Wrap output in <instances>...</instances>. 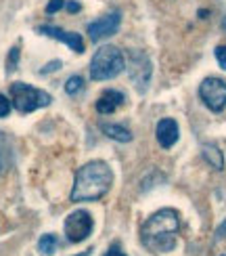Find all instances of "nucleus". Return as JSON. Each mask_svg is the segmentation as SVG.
Listing matches in <instances>:
<instances>
[{
    "label": "nucleus",
    "mask_w": 226,
    "mask_h": 256,
    "mask_svg": "<svg viewBox=\"0 0 226 256\" xmlns=\"http://www.w3.org/2000/svg\"><path fill=\"white\" fill-rule=\"evenodd\" d=\"M155 136H157V143L164 147V149H170L174 147L178 136H180V128H178V122L174 118H164L157 122V128H155Z\"/></svg>",
    "instance_id": "obj_10"
},
{
    "label": "nucleus",
    "mask_w": 226,
    "mask_h": 256,
    "mask_svg": "<svg viewBox=\"0 0 226 256\" xmlns=\"http://www.w3.org/2000/svg\"><path fill=\"white\" fill-rule=\"evenodd\" d=\"M10 110H13V103H10L4 94H0V118H6Z\"/></svg>",
    "instance_id": "obj_17"
},
{
    "label": "nucleus",
    "mask_w": 226,
    "mask_h": 256,
    "mask_svg": "<svg viewBox=\"0 0 226 256\" xmlns=\"http://www.w3.org/2000/svg\"><path fill=\"white\" fill-rule=\"evenodd\" d=\"M19 57H21V50H19V44H15L6 55V74H13L19 68Z\"/></svg>",
    "instance_id": "obj_16"
},
{
    "label": "nucleus",
    "mask_w": 226,
    "mask_h": 256,
    "mask_svg": "<svg viewBox=\"0 0 226 256\" xmlns=\"http://www.w3.org/2000/svg\"><path fill=\"white\" fill-rule=\"evenodd\" d=\"M124 70H126L124 52L113 44H103L101 48H96L90 59V78L94 82L113 80Z\"/></svg>",
    "instance_id": "obj_3"
},
{
    "label": "nucleus",
    "mask_w": 226,
    "mask_h": 256,
    "mask_svg": "<svg viewBox=\"0 0 226 256\" xmlns=\"http://www.w3.org/2000/svg\"><path fill=\"white\" fill-rule=\"evenodd\" d=\"M61 66H63L61 61H50V63H46V66L40 70V76H46V74H52V72H57V70H59Z\"/></svg>",
    "instance_id": "obj_20"
},
{
    "label": "nucleus",
    "mask_w": 226,
    "mask_h": 256,
    "mask_svg": "<svg viewBox=\"0 0 226 256\" xmlns=\"http://www.w3.org/2000/svg\"><path fill=\"white\" fill-rule=\"evenodd\" d=\"M222 26H224V30H226V17H224V24H222Z\"/></svg>",
    "instance_id": "obj_25"
},
{
    "label": "nucleus",
    "mask_w": 226,
    "mask_h": 256,
    "mask_svg": "<svg viewBox=\"0 0 226 256\" xmlns=\"http://www.w3.org/2000/svg\"><path fill=\"white\" fill-rule=\"evenodd\" d=\"M90 254H92V248H88V250L82 252V254H75V256H90Z\"/></svg>",
    "instance_id": "obj_24"
},
{
    "label": "nucleus",
    "mask_w": 226,
    "mask_h": 256,
    "mask_svg": "<svg viewBox=\"0 0 226 256\" xmlns=\"http://www.w3.org/2000/svg\"><path fill=\"white\" fill-rule=\"evenodd\" d=\"M59 248V238L55 233H46V236H42L38 240V250L42 256H52Z\"/></svg>",
    "instance_id": "obj_14"
},
{
    "label": "nucleus",
    "mask_w": 226,
    "mask_h": 256,
    "mask_svg": "<svg viewBox=\"0 0 226 256\" xmlns=\"http://www.w3.org/2000/svg\"><path fill=\"white\" fill-rule=\"evenodd\" d=\"M214 55H216V61L220 63V68L226 70V46H216Z\"/></svg>",
    "instance_id": "obj_19"
},
{
    "label": "nucleus",
    "mask_w": 226,
    "mask_h": 256,
    "mask_svg": "<svg viewBox=\"0 0 226 256\" xmlns=\"http://www.w3.org/2000/svg\"><path fill=\"white\" fill-rule=\"evenodd\" d=\"M199 99L203 101V105L214 112L220 114L226 108V80L222 78H206L199 84Z\"/></svg>",
    "instance_id": "obj_6"
},
{
    "label": "nucleus",
    "mask_w": 226,
    "mask_h": 256,
    "mask_svg": "<svg viewBox=\"0 0 226 256\" xmlns=\"http://www.w3.org/2000/svg\"><path fill=\"white\" fill-rule=\"evenodd\" d=\"M65 2H67V0H50V2L46 4V13H48V15H55L57 10L65 8Z\"/></svg>",
    "instance_id": "obj_18"
},
{
    "label": "nucleus",
    "mask_w": 226,
    "mask_h": 256,
    "mask_svg": "<svg viewBox=\"0 0 226 256\" xmlns=\"http://www.w3.org/2000/svg\"><path fill=\"white\" fill-rule=\"evenodd\" d=\"M122 26V13L120 10H109L107 15L99 17L96 21H92V24H88V28H86V34H88V38L92 42H101L105 38L113 36L117 30H120Z\"/></svg>",
    "instance_id": "obj_8"
},
{
    "label": "nucleus",
    "mask_w": 226,
    "mask_h": 256,
    "mask_svg": "<svg viewBox=\"0 0 226 256\" xmlns=\"http://www.w3.org/2000/svg\"><path fill=\"white\" fill-rule=\"evenodd\" d=\"M52 97L46 90H40L29 86L25 82H13L10 84V103L19 114H31L40 108H48Z\"/></svg>",
    "instance_id": "obj_4"
},
{
    "label": "nucleus",
    "mask_w": 226,
    "mask_h": 256,
    "mask_svg": "<svg viewBox=\"0 0 226 256\" xmlns=\"http://www.w3.org/2000/svg\"><path fill=\"white\" fill-rule=\"evenodd\" d=\"M82 90H84V78L78 76V74H75V76H69L65 82V92L73 97V94H78Z\"/></svg>",
    "instance_id": "obj_15"
},
{
    "label": "nucleus",
    "mask_w": 226,
    "mask_h": 256,
    "mask_svg": "<svg viewBox=\"0 0 226 256\" xmlns=\"http://www.w3.org/2000/svg\"><path fill=\"white\" fill-rule=\"evenodd\" d=\"M65 8L69 10V13H78V10L82 8V4H80V2H75V0H67V2H65Z\"/></svg>",
    "instance_id": "obj_21"
},
{
    "label": "nucleus",
    "mask_w": 226,
    "mask_h": 256,
    "mask_svg": "<svg viewBox=\"0 0 226 256\" xmlns=\"http://www.w3.org/2000/svg\"><path fill=\"white\" fill-rule=\"evenodd\" d=\"M128 74H130V80L138 92H145L149 88L153 68H151V59L147 57V52L143 50L128 52Z\"/></svg>",
    "instance_id": "obj_7"
},
{
    "label": "nucleus",
    "mask_w": 226,
    "mask_h": 256,
    "mask_svg": "<svg viewBox=\"0 0 226 256\" xmlns=\"http://www.w3.org/2000/svg\"><path fill=\"white\" fill-rule=\"evenodd\" d=\"M201 156L203 160L212 166V168H216V170H224V158H222V152L216 147V145H212V143H206L201 147Z\"/></svg>",
    "instance_id": "obj_13"
},
{
    "label": "nucleus",
    "mask_w": 226,
    "mask_h": 256,
    "mask_svg": "<svg viewBox=\"0 0 226 256\" xmlns=\"http://www.w3.org/2000/svg\"><path fill=\"white\" fill-rule=\"evenodd\" d=\"M105 256H128L126 252H122V248L120 246H111L109 248V252H105Z\"/></svg>",
    "instance_id": "obj_22"
},
{
    "label": "nucleus",
    "mask_w": 226,
    "mask_h": 256,
    "mask_svg": "<svg viewBox=\"0 0 226 256\" xmlns=\"http://www.w3.org/2000/svg\"><path fill=\"white\" fill-rule=\"evenodd\" d=\"M63 231H65V238L71 244H80L92 236L94 218L88 210H75L71 214H67L65 222H63Z\"/></svg>",
    "instance_id": "obj_5"
},
{
    "label": "nucleus",
    "mask_w": 226,
    "mask_h": 256,
    "mask_svg": "<svg viewBox=\"0 0 226 256\" xmlns=\"http://www.w3.org/2000/svg\"><path fill=\"white\" fill-rule=\"evenodd\" d=\"M180 216L174 208H161L151 214L141 227V242L153 254H166L176 248Z\"/></svg>",
    "instance_id": "obj_1"
},
{
    "label": "nucleus",
    "mask_w": 226,
    "mask_h": 256,
    "mask_svg": "<svg viewBox=\"0 0 226 256\" xmlns=\"http://www.w3.org/2000/svg\"><path fill=\"white\" fill-rule=\"evenodd\" d=\"M113 185V170L103 160H92V162L84 164L78 172H75L73 189H71V202L80 204V202H99L109 194Z\"/></svg>",
    "instance_id": "obj_2"
},
{
    "label": "nucleus",
    "mask_w": 226,
    "mask_h": 256,
    "mask_svg": "<svg viewBox=\"0 0 226 256\" xmlns=\"http://www.w3.org/2000/svg\"><path fill=\"white\" fill-rule=\"evenodd\" d=\"M124 101H126L124 92L113 90V88L103 90V94L99 97V101H96V112H99V114H105V116H107V114H113L117 108H122Z\"/></svg>",
    "instance_id": "obj_11"
},
{
    "label": "nucleus",
    "mask_w": 226,
    "mask_h": 256,
    "mask_svg": "<svg viewBox=\"0 0 226 256\" xmlns=\"http://www.w3.org/2000/svg\"><path fill=\"white\" fill-rule=\"evenodd\" d=\"M101 130H103V134H107L117 143H130L132 141V132L122 124H101Z\"/></svg>",
    "instance_id": "obj_12"
},
{
    "label": "nucleus",
    "mask_w": 226,
    "mask_h": 256,
    "mask_svg": "<svg viewBox=\"0 0 226 256\" xmlns=\"http://www.w3.org/2000/svg\"><path fill=\"white\" fill-rule=\"evenodd\" d=\"M216 236H218V238H226V220H224V222H222V225L218 227V231H216Z\"/></svg>",
    "instance_id": "obj_23"
},
{
    "label": "nucleus",
    "mask_w": 226,
    "mask_h": 256,
    "mask_svg": "<svg viewBox=\"0 0 226 256\" xmlns=\"http://www.w3.org/2000/svg\"><path fill=\"white\" fill-rule=\"evenodd\" d=\"M222 256H226V254H222Z\"/></svg>",
    "instance_id": "obj_26"
},
{
    "label": "nucleus",
    "mask_w": 226,
    "mask_h": 256,
    "mask_svg": "<svg viewBox=\"0 0 226 256\" xmlns=\"http://www.w3.org/2000/svg\"><path fill=\"white\" fill-rule=\"evenodd\" d=\"M36 32L42 36H48L52 40H59L63 44H67L73 52H78V55L84 52V40L80 34H75V32H67V30L57 28V26H40V28H36Z\"/></svg>",
    "instance_id": "obj_9"
}]
</instances>
